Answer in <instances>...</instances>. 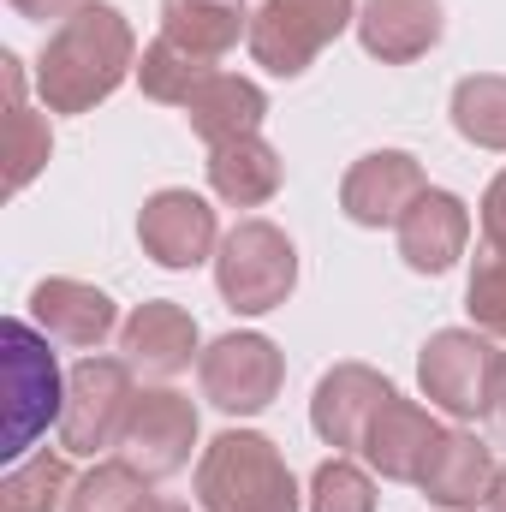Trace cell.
I'll list each match as a JSON object with an SVG mask.
<instances>
[{
	"label": "cell",
	"mask_w": 506,
	"mask_h": 512,
	"mask_svg": "<svg viewBox=\"0 0 506 512\" xmlns=\"http://www.w3.org/2000/svg\"><path fill=\"white\" fill-rule=\"evenodd\" d=\"M203 512H298V483L280 447L256 429H227L197 459Z\"/></svg>",
	"instance_id": "obj_2"
},
{
	"label": "cell",
	"mask_w": 506,
	"mask_h": 512,
	"mask_svg": "<svg viewBox=\"0 0 506 512\" xmlns=\"http://www.w3.org/2000/svg\"><path fill=\"white\" fill-rule=\"evenodd\" d=\"M417 382L429 393V405H441L447 417H483L495 405L501 352L489 346L483 328H441L417 358Z\"/></svg>",
	"instance_id": "obj_7"
},
{
	"label": "cell",
	"mask_w": 506,
	"mask_h": 512,
	"mask_svg": "<svg viewBox=\"0 0 506 512\" xmlns=\"http://www.w3.org/2000/svg\"><path fill=\"white\" fill-rule=\"evenodd\" d=\"M286 179V161L274 143L262 137H233L221 149H209V191L233 209H262Z\"/></svg>",
	"instance_id": "obj_19"
},
{
	"label": "cell",
	"mask_w": 506,
	"mask_h": 512,
	"mask_svg": "<svg viewBox=\"0 0 506 512\" xmlns=\"http://www.w3.org/2000/svg\"><path fill=\"white\" fill-rule=\"evenodd\" d=\"M161 36L197 60H221L239 36H251L245 0H161Z\"/></svg>",
	"instance_id": "obj_20"
},
{
	"label": "cell",
	"mask_w": 506,
	"mask_h": 512,
	"mask_svg": "<svg viewBox=\"0 0 506 512\" xmlns=\"http://www.w3.org/2000/svg\"><path fill=\"white\" fill-rule=\"evenodd\" d=\"M489 417H495V429H501V441H506V352H501V382H495V405H489Z\"/></svg>",
	"instance_id": "obj_31"
},
{
	"label": "cell",
	"mask_w": 506,
	"mask_h": 512,
	"mask_svg": "<svg viewBox=\"0 0 506 512\" xmlns=\"http://www.w3.org/2000/svg\"><path fill=\"white\" fill-rule=\"evenodd\" d=\"M30 316H36V328H42L48 340L78 346V352L102 346V340L114 334V322H120V316H114V298H108L102 286L66 280V274L36 280V292H30Z\"/></svg>",
	"instance_id": "obj_15"
},
{
	"label": "cell",
	"mask_w": 506,
	"mask_h": 512,
	"mask_svg": "<svg viewBox=\"0 0 506 512\" xmlns=\"http://www.w3.org/2000/svg\"><path fill=\"white\" fill-rule=\"evenodd\" d=\"M120 352H126L131 370H143L155 382H173L197 358V322H191L185 304H167V298L137 304L126 316V328H120Z\"/></svg>",
	"instance_id": "obj_14"
},
{
	"label": "cell",
	"mask_w": 506,
	"mask_h": 512,
	"mask_svg": "<svg viewBox=\"0 0 506 512\" xmlns=\"http://www.w3.org/2000/svg\"><path fill=\"white\" fill-rule=\"evenodd\" d=\"M262 114H268V96L256 90L251 78H239V72H215V78L185 102V120H191V131H197L209 149H221V143H233V137H256Z\"/></svg>",
	"instance_id": "obj_21"
},
{
	"label": "cell",
	"mask_w": 506,
	"mask_h": 512,
	"mask_svg": "<svg viewBox=\"0 0 506 512\" xmlns=\"http://www.w3.org/2000/svg\"><path fill=\"white\" fill-rule=\"evenodd\" d=\"M471 245V209L453 191H423L399 221V256L417 274H447Z\"/></svg>",
	"instance_id": "obj_16"
},
{
	"label": "cell",
	"mask_w": 506,
	"mask_h": 512,
	"mask_svg": "<svg viewBox=\"0 0 506 512\" xmlns=\"http://www.w3.org/2000/svg\"><path fill=\"white\" fill-rule=\"evenodd\" d=\"M346 24H358V12H352V0H262L251 12V54L262 72H274V78H298V72H310V60L346 30Z\"/></svg>",
	"instance_id": "obj_5"
},
{
	"label": "cell",
	"mask_w": 506,
	"mask_h": 512,
	"mask_svg": "<svg viewBox=\"0 0 506 512\" xmlns=\"http://www.w3.org/2000/svg\"><path fill=\"white\" fill-rule=\"evenodd\" d=\"M197 376H203V399L227 417H256L274 405V393L286 382V358L268 334H221L203 358H197Z\"/></svg>",
	"instance_id": "obj_8"
},
{
	"label": "cell",
	"mask_w": 506,
	"mask_h": 512,
	"mask_svg": "<svg viewBox=\"0 0 506 512\" xmlns=\"http://www.w3.org/2000/svg\"><path fill=\"white\" fill-rule=\"evenodd\" d=\"M483 239L506 245V173L489 185V197H483Z\"/></svg>",
	"instance_id": "obj_29"
},
{
	"label": "cell",
	"mask_w": 506,
	"mask_h": 512,
	"mask_svg": "<svg viewBox=\"0 0 506 512\" xmlns=\"http://www.w3.org/2000/svg\"><path fill=\"white\" fill-rule=\"evenodd\" d=\"M78 6H84V0H12V12H18V18H36V24H48V18L66 24Z\"/></svg>",
	"instance_id": "obj_30"
},
{
	"label": "cell",
	"mask_w": 506,
	"mask_h": 512,
	"mask_svg": "<svg viewBox=\"0 0 506 512\" xmlns=\"http://www.w3.org/2000/svg\"><path fill=\"white\" fill-rule=\"evenodd\" d=\"M465 310H471V322L489 340H506V245H495V239L477 245L471 286H465Z\"/></svg>",
	"instance_id": "obj_27"
},
{
	"label": "cell",
	"mask_w": 506,
	"mask_h": 512,
	"mask_svg": "<svg viewBox=\"0 0 506 512\" xmlns=\"http://www.w3.org/2000/svg\"><path fill=\"white\" fill-rule=\"evenodd\" d=\"M48 155H54V131L42 114H30L24 102H6V191L18 197L42 167H48Z\"/></svg>",
	"instance_id": "obj_26"
},
{
	"label": "cell",
	"mask_w": 506,
	"mask_h": 512,
	"mask_svg": "<svg viewBox=\"0 0 506 512\" xmlns=\"http://www.w3.org/2000/svg\"><path fill=\"white\" fill-rule=\"evenodd\" d=\"M126 72H137V36L126 12L108 0H84L66 24L48 30V48L36 60V90L48 114H90L126 84Z\"/></svg>",
	"instance_id": "obj_1"
},
{
	"label": "cell",
	"mask_w": 506,
	"mask_h": 512,
	"mask_svg": "<svg viewBox=\"0 0 506 512\" xmlns=\"http://www.w3.org/2000/svg\"><path fill=\"white\" fill-rule=\"evenodd\" d=\"M489 512H506V465L495 471V489H489V501H483Z\"/></svg>",
	"instance_id": "obj_32"
},
{
	"label": "cell",
	"mask_w": 506,
	"mask_h": 512,
	"mask_svg": "<svg viewBox=\"0 0 506 512\" xmlns=\"http://www.w3.org/2000/svg\"><path fill=\"white\" fill-rule=\"evenodd\" d=\"M447 441V429L423 411V405H411V399H387L376 411V423H370V435H364V459L376 465L387 483H423V471H429V459H435V447Z\"/></svg>",
	"instance_id": "obj_13"
},
{
	"label": "cell",
	"mask_w": 506,
	"mask_h": 512,
	"mask_svg": "<svg viewBox=\"0 0 506 512\" xmlns=\"http://www.w3.org/2000/svg\"><path fill=\"white\" fill-rule=\"evenodd\" d=\"M137 245L161 268H197L215 251V209L197 191H155L137 215Z\"/></svg>",
	"instance_id": "obj_12"
},
{
	"label": "cell",
	"mask_w": 506,
	"mask_h": 512,
	"mask_svg": "<svg viewBox=\"0 0 506 512\" xmlns=\"http://www.w3.org/2000/svg\"><path fill=\"white\" fill-rule=\"evenodd\" d=\"M72 495V471L60 453H30L24 465L6 471L0 483V512H60Z\"/></svg>",
	"instance_id": "obj_24"
},
{
	"label": "cell",
	"mask_w": 506,
	"mask_h": 512,
	"mask_svg": "<svg viewBox=\"0 0 506 512\" xmlns=\"http://www.w3.org/2000/svg\"><path fill=\"white\" fill-rule=\"evenodd\" d=\"M495 453L477 441V435H465V429H447V441L435 447V459H429V471H423V495L435 501V507L447 512H465L477 507V501H489V489H495Z\"/></svg>",
	"instance_id": "obj_18"
},
{
	"label": "cell",
	"mask_w": 506,
	"mask_h": 512,
	"mask_svg": "<svg viewBox=\"0 0 506 512\" xmlns=\"http://www.w3.org/2000/svg\"><path fill=\"white\" fill-rule=\"evenodd\" d=\"M423 191H429V179H423L417 155H405V149H376V155L352 161V173L340 179V209H346V221H358V227H399L405 209H411Z\"/></svg>",
	"instance_id": "obj_10"
},
{
	"label": "cell",
	"mask_w": 506,
	"mask_h": 512,
	"mask_svg": "<svg viewBox=\"0 0 506 512\" xmlns=\"http://www.w3.org/2000/svg\"><path fill=\"white\" fill-rule=\"evenodd\" d=\"M310 512H376V483L352 459H328L310 477Z\"/></svg>",
	"instance_id": "obj_28"
},
{
	"label": "cell",
	"mask_w": 506,
	"mask_h": 512,
	"mask_svg": "<svg viewBox=\"0 0 506 512\" xmlns=\"http://www.w3.org/2000/svg\"><path fill=\"white\" fill-rule=\"evenodd\" d=\"M453 131L477 149H506V78L501 72H477L459 78L453 90Z\"/></svg>",
	"instance_id": "obj_23"
},
{
	"label": "cell",
	"mask_w": 506,
	"mask_h": 512,
	"mask_svg": "<svg viewBox=\"0 0 506 512\" xmlns=\"http://www.w3.org/2000/svg\"><path fill=\"white\" fill-rule=\"evenodd\" d=\"M393 399V382L370 370V364H334L322 382H316V399H310V423H316V435L328 441V447H340V453H352V447H364V435H370V423H376V411Z\"/></svg>",
	"instance_id": "obj_11"
},
{
	"label": "cell",
	"mask_w": 506,
	"mask_h": 512,
	"mask_svg": "<svg viewBox=\"0 0 506 512\" xmlns=\"http://www.w3.org/2000/svg\"><path fill=\"white\" fill-rule=\"evenodd\" d=\"M0 364H6V393H12V429H6V459H24L30 441L60 423L66 411V382H60V364L48 352V334H36L30 322H6L0 328Z\"/></svg>",
	"instance_id": "obj_4"
},
{
	"label": "cell",
	"mask_w": 506,
	"mask_h": 512,
	"mask_svg": "<svg viewBox=\"0 0 506 512\" xmlns=\"http://www.w3.org/2000/svg\"><path fill=\"white\" fill-rule=\"evenodd\" d=\"M191 447H197V405L173 387H149L137 393L126 423V441H120V459H131L149 483L155 477H173L191 465Z\"/></svg>",
	"instance_id": "obj_9"
},
{
	"label": "cell",
	"mask_w": 506,
	"mask_h": 512,
	"mask_svg": "<svg viewBox=\"0 0 506 512\" xmlns=\"http://www.w3.org/2000/svg\"><path fill=\"white\" fill-rule=\"evenodd\" d=\"M137 512H185V507H179V501H155V495H149V501H143Z\"/></svg>",
	"instance_id": "obj_33"
},
{
	"label": "cell",
	"mask_w": 506,
	"mask_h": 512,
	"mask_svg": "<svg viewBox=\"0 0 506 512\" xmlns=\"http://www.w3.org/2000/svg\"><path fill=\"white\" fill-rule=\"evenodd\" d=\"M441 24H447L441 0H364L358 42L381 66H405V60H423L441 42Z\"/></svg>",
	"instance_id": "obj_17"
},
{
	"label": "cell",
	"mask_w": 506,
	"mask_h": 512,
	"mask_svg": "<svg viewBox=\"0 0 506 512\" xmlns=\"http://www.w3.org/2000/svg\"><path fill=\"white\" fill-rule=\"evenodd\" d=\"M126 358H84L72 376H66V411H60V447L66 453H108L126 441L131 405H137V387H131Z\"/></svg>",
	"instance_id": "obj_6"
},
{
	"label": "cell",
	"mask_w": 506,
	"mask_h": 512,
	"mask_svg": "<svg viewBox=\"0 0 506 512\" xmlns=\"http://www.w3.org/2000/svg\"><path fill=\"white\" fill-rule=\"evenodd\" d=\"M209 78H215V60H197V54L173 48L167 36H155V42L143 48V60H137L143 96H149V102H167V108H185Z\"/></svg>",
	"instance_id": "obj_22"
},
{
	"label": "cell",
	"mask_w": 506,
	"mask_h": 512,
	"mask_svg": "<svg viewBox=\"0 0 506 512\" xmlns=\"http://www.w3.org/2000/svg\"><path fill=\"white\" fill-rule=\"evenodd\" d=\"M215 286H221L227 310H239V316L280 310L292 298V286H298V251H292V239L274 221H239L221 239Z\"/></svg>",
	"instance_id": "obj_3"
},
{
	"label": "cell",
	"mask_w": 506,
	"mask_h": 512,
	"mask_svg": "<svg viewBox=\"0 0 506 512\" xmlns=\"http://www.w3.org/2000/svg\"><path fill=\"white\" fill-rule=\"evenodd\" d=\"M143 501H149V477L131 459H102L90 477L72 483L66 512H137Z\"/></svg>",
	"instance_id": "obj_25"
}]
</instances>
